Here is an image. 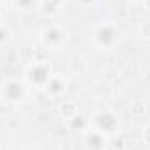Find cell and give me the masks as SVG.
<instances>
[{"mask_svg": "<svg viewBox=\"0 0 150 150\" xmlns=\"http://www.w3.org/2000/svg\"><path fill=\"white\" fill-rule=\"evenodd\" d=\"M120 38V32L119 28H115L110 23H105V25H100L96 30H94V42L100 45V47H105V49H110L113 47Z\"/></svg>", "mask_w": 150, "mask_h": 150, "instance_id": "6da1fadb", "label": "cell"}, {"mask_svg": "<svg viewBox=\"0 0 150 150\" xmlns=\"http://www.w3.org/2000/svg\"><path fill=\"white\" fill-rule=\"evenodd\" d=\"M51 67L47 63H35L30 70H28V82H32L33 86H38V87H45V84L49 82L51 79Z\"/></svg>", "mask_w": 150, "mask_h": 150, "instance_id": "7a4b0ae2", "label": "cell"}, {"mask_svg": "<svg viewBox=\"0 0 150 150\" xmlns=\"http://www.w3.org/2000/svg\"><path fill=\"white\" fill-rule=\"evenodd\" d=\"M2 94L7 101L11 103H16V101H21L23 96H25V86L19 84L18 80H9L4 84L2 87Z\"/></svg>", "mask_w": 150, "mask_h": 150, "instance_id": "3957f363", "label": "cell"}, {"mask_svg": "<svg viewBox=\"0 0 150 150\" xmlns=\"http://www.w3.org/2000/svg\"><path fill=\"white\" fill-rule=\"evenodd\" d=\"M84 143H86L87 150H105V147H107V136L101 131L94 129V131H89L86 134Z\"/></svg>", "mask_w": 150, "mask_h": 150, "instance_id": "277c9868", "label": "cell"}, {"mask_svg": "<svg viewBox=\"0 0 150 150\" xmlns=\"http://www.w3.org/2000/svg\"><path fill=\"white\" fill-rule=\"evenodd\" d=\"M96 122H98V127H100L98 131H101V133H112V129L117 126L115 117L108 112L98 113V115H96Z\"/></svg>", "mask_w": 150, "mask_h": 150, "instance_id": "5b68a950", "label": "cell"}, {"mask_svg": "<svg viewBox=\"0 0 150 150\" xmlns=\"http://www.w3.org/2000/svg\"><path fill=\"white\" fill-rule=\"evenodd\" d=\"M44 42L47 44V45H51V47H56V45H59L61 42H63V30H59V28H47L45 32H44Z\"/></svg>", "mask_w": 150, "mask_h": 150, "instance_id": "8992f818", "label": "cell"}, {"mask_svg": "<svg viewBox=\"0 0 150 150\" xmlns=\"http://www.w3.org/2000/svg\"><path fill=\"white\" fill-rule=\"evenodd\" d=\"M51 96H58V94H61L63 91H65V80L59 77V75H52L51 79H49V82L45 84V87H44Z\"/></svg>", "mask_w": 150, "mask_h": 150, "instance_id": "52a82bcc", "label": "cell"}, {"mask_svg": "<svg viewBox=\"0 0 150 150\" xmlns=\"http://www.w3.org/2000/svg\"><path fill=\"white\" fill-rule=\"evenodd\" d=\"M14 4H16V7H18L19 11L28 12V11H33V9L37 7L38 0H14Z\"/></svg>", "mask_w": 150, "mask_h": 150, "instance_id": "ba28073f", "label": "cell"}, {"mask_svg": "<svg viewBox=\"0 0 150 150\" xmlns=\"http://www.w3.org/2000/svg\"><path fill=\"white\" fill-rule=\"evenodd\" d=\"M9 37H11L9 30H7L5 26H2V25H0V44H4V42H5V40H7Z\"/></svg>", "mask_w": 150, "mask_h": 150, "instance_id": "9c48e42d", "label": "cell"}, {"mask_svg": "<svg viewBox=\"0 0 150 150\" xmlns=\"http://www.w3.org/2000/svg\"><path fill=\"white\" fill-rule=\"evenodd\" d=\"M2 11H4V9H2V5H0V16H2Z\"/></svg>", "mask_w": 150, "mask_h": 150, "instance_id": "30bf717a", "label": "cell"}]
</instances>
